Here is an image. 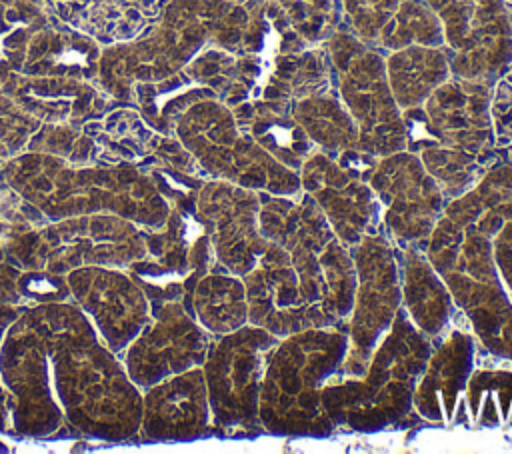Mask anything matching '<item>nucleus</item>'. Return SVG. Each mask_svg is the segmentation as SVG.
I'll return each mask as SVG.
<instances>
[{
	"label": "nucleus",
	"mask_w": 512,
	"mask_h": 454,
	"mask_svg": "<svg viewBox=\"0 0 512 454\" xmlns=\"http://www.w3.org/2000/svg\"><path fill=\"white\" fill-rule=\"evenodd\" d=\"M508 218L512 164L498 162L472 190L446 204L426 256L468 318L480 348L512 366V300L492 254L494 234Z\"/></svg>",
	"instance_id": "f257e3e1"
},
{
	"label": "nucleus",
	"mask_w": 512,
	"mask_h": 454,
	"mask_svg": "<svg viewBox=\"0 0 512 454\" xmlns=\"http://www.w3.org/2000/svg\"><path fill=\"white\" fill-rule=\"evenodd\" d=\"M258 196L260 232L288 252L300 296L316 326L346 328L356 288L350 250L304 190L296 196L268 192Z\"/></svg>",
	"instance_id": "f03ea898"
},
{
	"label": "nucleus",
	"mask_w": 512,
	"mask_h": 454,
	"mask_svg": "<svg viewBox=\"0 0 512 454\" xmlns=\"http://www.w3.org/2000/svg\"><path fill=\"white\" fill-rule=\"evenodd\" d=\"M478 340L468 322L454 324L434 340L424 372L416 384L412 410L436 426L462 422V398L478 360Z\"/></svg>",
	"instance_id": "f8f14e48"
},
{
	"label": "nucleus",
	"mask_w": 512,
	"mask_h": 454,
	"mask_svg": "<svg viewBox=\"0 0 512 454\" xmlns=\"http://www.w3.org/2000/svg\"><path fill=\"white\" fill-rule=\"evenodd\" d=\"M462 422L478 430L512 428V366L482 348L464 390Z\"/></svg>",
	"instance_id": "4468645a"
},
{
	"label": "nucleus",
	"mask_w": 512,
	"mask_h": 454,
	"mask_svg": "<svg viewBox=\"0 0 512 454\" xmlns=\"http://www.w3.org/2000/svg\"><path fill=\"white\" fill-rule=\"evenodd\" d=\"M356 288L348 316V350L336 378L360 376L378 342L384 338L402 306L400 250L384 232L368 234L348 248Z\"/></svg>",
	"instance_id": "423d86ee"
},
{
	"label": "nucleus",
	"mask_w": 512,
	"mask_h": 454,
	"mask_svg": "<svg viewBox=\"0 0 512 454\" xmlns=\"http://www.w3.org/2000/svg\"><path fill=\"white\" fill-rule=\"evenodd\" d=\"M448 66L438 50L410 48L388 62V86L402 108H412L432 96L446 82Z\"/></svg>",
	"instance_id": "f3484780"
},
{
	"label": "nucleus",
	"mask_w": 512,
	"mask_h": 454,
	"mask_svg": "<svg viewBox=\"0 0 512 454\" xmlns=\"http://www.w3.org/2000/svg\"><path fill=\"white\" fill-rule=\"evenodd\" d=\"M334 44V60L342 74V96L358 126V146L374 156L406 150L404 122L394 106L382 62L348 38Z\"/></svg>",
	"instance_id": "1a4fd4ad"
},
{
	"label": "nucleus",
	"mask_w": 512,
	"mask_h": 454,
	"mask_svg": "<svg viewBox=\"0 0 512 454\" xmlns=\"http://www.w3.org/2000/svg\"><path fill=\"white\" fill-rule=\"evenodd\" d=\"M348 350L346 328H308L284 336L266 366L260 422L266 434L328 438L336 434L322 408V388L338 376Z\"/></svg>",
	"instance_id": "20e7f679"
},
{
	"label": "nucleus",
	"mask_w": 512,
	"mask_h": 454,
	"mask_svg": "<svg viewBox=\"0 0 512 454\" xmlns=\"http://www.w3.org/2000/svg\"><path fill=\"white\" fill-rule=\"evenodd\" d=\"M432 346L434 340L400 306L366 370L356 378H332L322 388V408L336 430L374 434L398 428L414 412V390Z\"/></svg>",
	"instance_id": "7ed1b4c3"
},
{
	"label": "nucleus",
	"mask_w": 512,
	"mask_h": 454,
	"mask_svg": "<svg viewBox=\"0 0 512 454\" xmlns=\"http://www.w3.org/2000/svg\"><path fill=\"white\" fill-rule=\"evenodd\" d=\"M298 176L302 190L318 204L346 248L368 234L382 232V208L372 186L344 170L332 156L316 150Z\"/></svg>",
	"instance_id": "9b49d317"
},
{
	"label": "nucleus",
	"mask_w": 512,
	"mask_h": 454,
	"mask_svg": "<svg viewBox=\"0 0 512 454\" xmlns=\"http://www.w3.org/2000/svg\"><path fill=\"white\" fill-rule=\"evenodd\" d=\"M418 156L424 168L448 196V200H454L472 190L488 174V170L498 164L494 160L444 146H428L420 150Z\"/></svg>",
	"instance_id": "6ab92c4d"
},
{
	"label": "nucleus",
	"mask_w": 512,
	"mask_h": 454,
	"mask_svg": "<svg viewBox=\"0 0 512 454\" xmlns=\"http://www.w3.org/2000/svg\"><path fill=\"white\" fill-rule=\"evenodd\" d=\"M280 336L256 324L218 336L204 360L210 426L230 438L266 434L260 422V388Z\"/></svg>",
	"instance_id": "39448f33"
},
{
	"label": "nucleus",
	"mask_w": 512,
	"mask_h": 454,
	"mask_svg": "<svg viewBox=\"0 0 512 454\" xmlns=\"http://www.w3.org/2000/svg\"><path fill=\"white\" fill-rule=\"evenodd\" d=\"M250 126H242L256 144H260L282 166L298 172L302 164L318 150L292 114V108L280 100H266L262 108H248Z\"/></svg>",
	"instance_id": "dca6fc26"
},
{
	"label": "nucleus",
	"mask_w": 512,
	"mask_h": 454,
	"mask_svg": "<svg viewBox=\"0 0 512 454\" xmlns=\"http://www.w3.org/2000/svg\"><path fill=\"white\" fill-rule=\"evenodd\" d=\"M194 314L200 326L214 338L248 324V298L242 276L214 262L196 282Z\"/></svg>",
	"instance_id": "2eb2a0df"
},
{
	"label": "nucleus",
	"mask_w": 512,
	"mask_h": 454,
	"mask_svg": "<svg viewBox=\"0 0 512 454\" xmlns=\"http://www.w3.org/2000/svg\"><path fill=\"white\" fill-rule=\"evenodd\" d=\"M292 114L318 150L336 154L346 148H360L356 122L334 100L308 96L292 108Z\"/></svg>",
	"instance_id": "a211bd4d"
},
{
	"label": "nucleus",
	"mask_w": 512,
	"mask_h": 454,
	"mask_svg": "<svg viewBox=\"0 0 512 454\" xmlns=\"http://www.w3.org/2000/svg\"><path fill=\"white\" fill-rule=\"evenodd\" d=\"M494 262L506 294L512 300V218H508L492 240Z\"/></svg>",
	"instance_id": "412c9836"
},
{
	"label": "nucleus",
	"mask_w": 512,
	"mask_h": 454,
	"mask_svg": "<svg viewBox=\"0 0 512 454\" xmlns=\"http://www.w3.org/2000/svg\"><path fill=\"white\" fill-rule=\"evenodd\" d=\"M500 150V158L502 162H508L512 164V146H506V148H498Z\"/></svg>",
	"instance_id": "4be33fe9"
},
{
	"label": "nucleus",
	"mask_w": 512,
	"mask_h": 454,
	"mask_svg": "<svg viewBox=\"0 0 512 454\" xmlns=\"http://www.w3.org/2000/svg\"><path fill=\"white\" fill-rule=\"evenodd\" d=\"M490 118L496 148L512 146V68L494 90L490 100Z\"/></svg>",
	"instance_id": "aec40b11"
},
{
	"label": "nucleus",
	"mask_w": 512,
	"mask_h": 454,
	"mask_svg": "<svg viewBox=\"0 0 512 454\" xmlns=\"http://www.w3.org/2000/svg\"><path fill=\"white\" fill-rule=\"evenodd\" d=\"M400 286L402 308L412 324L428 338L438 340L454 324L468 322L446 282L428 260L426 248L408 246L400 250Z\"/></svg>",
	"instance_id": "ddd939ff"
},
{
	"label": "nucleus",
	"mask_w": 512,
	"mask_h": 454,
	"mask_svg": "<svg viewBox=\"0 0 512 454\" xmlns=\"http://www.w3.org/2000/svg\"><path fill=\"white\" fill-rule=\"evenodd\" d=\"M368 184L380 202L382 232L390 242L398 250L426 248L450 200L420 156L410 150L380 156Z\"/></svg>",
	"instance_id": "6e6552de"
},
{
	"label": "nucleus",
	"mask_w": 512,
	"mask_h": 454,
	"mask_svg": "<svg viewBox=\"0 0 512 454\" xmlns=\"http://www.w3.org/2000/svg\"><path fill=\"white\" fill-rule=\"evenodd\" d=\"M184 136L214 180L278 196L302 192L298 172L282 166L246 132L238 130L222 108L196 110Z\"/></svg>",
	"instance_id": "0eeeda50"
},
{
	"label": "nucleus",
	"mask_w": 512,
	"mask_h": 454,
	"mask_svg": "<svg viewBox=\"0 0 512 454\" xmlns=\"http://www.w3.org/2000/svg\"><path fill=\"white\" fill-rule=\"evenodd\" d=\"M196 216L210 238L216 262L236 276H246L268 246L258 224V192L210 178L198 192Z\"/></svg>",
	"instance_id": "9d476101"
}]
</instances>
